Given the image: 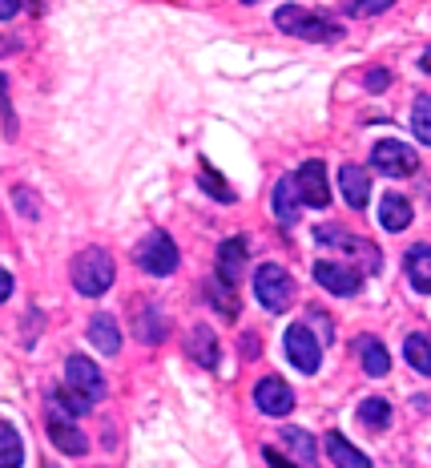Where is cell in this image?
<instances>
[{"label": "cell", "mask_w": 431, "mask_h": 468, "mask_svg": "<svg viewBox=\"0 0 431 468\" xmlns=\"http://www.w3.org/2000/svg\"><path fill=\"white\" fill-rule=\"evenodd\" d=\"M185 351H190L194 364L202 367H218V339H214L210 327H194L190 339H185Z\"/></svg>", "instance_id": "9a60e30c"}, {"label": "cell", "mask_w": 431, "mask_h": 468, "mask_svg": "<svg viewBox=\"0 0 431 468\" xmlns=\"http://www.w3.org/2000/svg\"><path fill=\"white\" fill-rule=\"evenodd\" d=\"M359 359H363L367 376H387V367H391V356L379 339H359Z\"/></svg>", "instance_id": "603a6c76"}, {"label": "cell", "mask_w": 431, "mask_h": 468, "mask_svg": "<svg viewBox=\"0 0 431 468\" xmlns=\"http://www.w3.org/2000/svg\"><path fill=\"white\" fill-rule=\"evenodd\" d=\"M198 182H202V190H205V194H214V198H218V202H234V190H230V186H226V182H222V178H218V174H214V170H210V165H202Z\"/></svg>", "instance_id": "83f0119b"}, {"label": "cell", "mask_w": 431, "mask_h": 468, "mask_svg": "<svg viewBox=\"0 0 431 468\" xmlns=\"http://www.w3.org/2000/svg\"><path fill=\"white\" fill-rule=\"evenodd\" d=\"M282 441L299 452V461H315V441H310L302 428H282Z\"/></svg>", "instance_id": "4316f807"}, {"label": "cell", "mask_w": 431, "mask_h": 468, "mask_svg": "<svg viewBox=\"0 0 431 468\" xmlns=\"http://www.w3.org/2000/svg\"><path fill=\"white\" fill-rule=\"evenodd\" d=\"M411 130H415V138L424 145H431V97H419L411 105Z\"/></svg>", "instance_id": "484cf974"}, {"label": "cell", "mask_w": 431, "mask_h": 468, "mask_svg": "<svg viewBox=\"0 0 431 468\" xmlns=\"http://www.w3.org/2000/svg\"><path fill=\"white\" fill-rule=\"evenodd\" d=\"M339 190H342V198H347V207L363 210L367 198H371V178H367L363 165H342L339 170Z\"/></svg>", "instance_id": "4fadbf2b"}, {"label": "cell", "mask_w": 431, "mask_h": 468, "mask_svg": "<svg viewBox=\"0 0 431 468\" xmlns=\"http://www.w3.org/2000/svg\"><path fill=\"white\" fill-rule=\"evenodd\" d=\"M247 5H254V0H247Z\"/></svg>", "instance_id": "f35d334b"}, {"label": "cell", "mask_w": 431, "mask_h": 468, "mask_svg": "<svg viewBox=\"0 0 431 468\" xmlns=\"http://www.w3.org/2000/svg\"><path fill=\"white\" fill-rule=\"evenodd\" d=\"M315 282L322 291H331V295H355L359 287H363V275H359L355 267H347V262H315Z\"/></svg>", "instance_id": "ba28073f"}, {"label": "cell", "mask_w": 431, "mask_h": 468, "mask_svg": "<svg viewBox=\"0 0 431 468\" xmlns=\"http://www.w3.org/2000/svg\"><path fill=\"white\" fill-rule=\"evenodd\" d=\"M262 456H267V464H270V468H295V464L287 461V456H279V452H274V448H262Z\"/></svg>", "instance_id": "1f68e13d"}, {"label": "cell", "mask_w": 431, "mask_h": 468, "mask_svg": "<svg viewBox=\"0 0 431 468\" xmlns=\"http://www.w3.org/2000/svg\"><path fill=\"white\" fill-rule=\"evenodd\" d=\"M210 303L214 307H222V315H238V303H234V295H230V287H226V282H222V287H214V299H210Z\"/></svg>", "instance_id": "f1b7e54d"}, {"label": "cell", "mask_w": 431, "mask_h": 468, "mask_svg": "<svg viewBox=\"0 0 431 468\" xmlns=\"http://www.w3.org/2000/svg\"><path fill=\"white\" fill-rule=\"evenodd\" d=\"M295 186H299V198L307 207L322 210L331 202V186H327V165L322 162H302L299 174H295Z\"/></svg>", "instance_id": "52a82bcc"}, {"label": "cell", "mask_w": 431, "mask_h": 468, "mask_svg": "<svg viewBox=\"0 0 431 468\" xmlns=\"http://www.w3.org/2000/svg\"><path fill=\"white\" fill-rule=\"evenodd\" d=\"M327 452H331V461H335L339 468H371L367 456L359 452V448L351 444L347 436H339V432H331V436H327Z\"/></svg>", "instance_id": "d6986e66"}, {"label": "cell", "mask_w": 431, "mask_h": 468, "mask_svg": "<svg viewBox=\"0 0 431 468\" xmlns=\"http://www.w3.org/2000/svg\"><path fill=\"white\" fill-rule=\"evenodd\" d=\"M25 464V441L13 424L0 420V468H21Z\"/></svg>", "instance_id": "44dd1931"}, {"label": "cell", "mask_w": 431, "mask_h": 468, "mask_svg": "<svg viewBox=\"0 0 431 468\" xmlns=\"http://www.w3.org/2000/svg\"><path fill=\"white\" fill-rule=\"evenodd\" d=\"M419 65H424V69L431 73V48H427V53H424V61H419Z\"/></svg>", "instance_id": "d590c367"}, {"label": "cell", "mask_w": 431, "mask_h": 468, "mask_svg": "<svg viewBox=\"0 0 431 468\" xmlns=\"http://www.w3.org/2000/svg\"><path fill=\"white\" fill-rule=\"evenodd\" d=\"M407 279L415 291L431 295V247H411L407 250Z\"/></svg>", "instance_id": "ac0fdd59"}, {"label": "cell", "mask_w": 431, "mask_h": 468, "mask_svg": "<svg viewBox=\"0 0 431 468\" xmlns=\"http://www.w3.org/2000/svg\"><path fill=\"white\" fill-rule=\"evenodd\" d=\"M137 267L150 271V275H158V279L173 275V271H178V247H173L170 234H162V230L145 234L142 247H137Z\"/></svg>", "instance_id": "277c9868"}, {"label": "cell", "mask_w": 431, "mask_h": 468, "mask_svg": "<svg viewBox=\"0 0 431 468\" xmlns=\"http://www.w3.org/2000/svg\"><path fill=\"white\" fill-rule=\"evenodd\" d=\"M274 25L290 37H302V41H339L342 37V25L331 21L327 13H315V8H299V5H287L274 13Z\"/></svg>", "instance_id": "6da1fadb"}, {"label": "cell", "mask_w": 431, "mask_h": 468, "mask_svg": "<svg viewBox=\"0 0 431 468\" xmlns=\"http://www.w3.org/2000/svg\"><path fill=\"white\" fill-rule=\"evenodd\" d=\"M73 287L81 291V295H105V291L113 287V259L105 255L101 247H89L81 250V255L73 259Z\"/></svg>", "instance_id": "7a4b0ae2"}, {"label": "cell", "mask_w": 431, "mask_h": 468, "mask_svg": "<svg viewBox=\"0 0 431 468\" xmlns=\"http://www.w3.org/2000/svg\"><path fill=\"white\" fill-rule=\"evenodd\" d=\"M89 404H93V399H89V396H81L77 388H61V392H53V408H61L65 416H81V412H89Z\"/></svg>", "instance_id": "d4e9b609"}, {"label": "cell", "mask_w": 431, "mask_h": 468, "mask_svg": "<svg viewBox=\"0 0 431 468\" xmlns=\"http://www.w3.org/2000/svg\"><path fill=\"white\" fill-rule=\"evenodd\" d=\"M379 222H384L387 230H407L411 227V202L404 194H387V198L379 202Z\"/></svg>", "instance_id": "e0dca14e"}, {"label": "cell", "mask_w": 431, "mask_h": 468, "mask_svg": "<svg viewBox=\"0 0 431 468\" xmlns=\"http://www.w3.org/2000/svg\"><path fill=\"white\" fill-rule=\"evenodd\" d=\"M0 93H5V77H0Z\"/></svg>", "instance_id": "8d00e7d4"}, {"label": "cell", "mask_w": 431, "mask_h": 468, "mask_svg": "<svg viewBox=\"0 0 431 468\" xmlns=\"http://www.w3.org/2000/svg\"><path fill=\"white\" fill-rule=\"evenodd\" d=\"M395 0H351V13L355 16H375V13H384V8H391Z\"/></svg>", "instance_id": "f546056e"}, {"label": "cell", "mask_w": 431, "mask_h": 468, "mask_svg": "<svg viewBox=\"0 0 431 468\" xmlns=\"http://www.w3.org/2000/svg\"><path fill=\"white\" fill-rule=\"evenodd\" d=\"M299 186H295V178H282L279 186H274V214H279L282 222H295L299 218Z\"/></svg>", "instance_id": "7402d4cb"}, {"label": "cell", "mask_w": 431, "mask_h": 468, "mask_svg": "<svg viewBox=\"0 0 431 468\" xmlns=\"http://www.w3.org/2000/svg\"><path fill=\"white\" fill-rule=\"evenodd\" d=\"M315 239L322 242V247H335V250H351V255H363L367 259V271H379V250L371 247V242L355 239V234L339 230V227H319Z\"/></svg>", "instance_id": "8fae6325"}, {"label": "cell", "mask_w": 431, "mask_h": 468, "mask_svg": "<svg viewBox=\"0 0 431 468\" xmlns=\"http://www.w3.org/2000/svg\"><path fill=\"white\" fill-rule=\"evenodd\" d=\"M359 420H363V428H371V432H379V428H387L391 424V404L387 399H363L359 404Z\"/></svg>", "instance_id": "cb8c5ba5"}, {"label": "cell", "mask_w": 431, "mask_h": 468, "mask_svg": "<svg viewBox=\"0 0 431 468\" xmlns=\"http://www.w3.org/2000/svg\"><path fill=\"white\" fill-rule=\"evenodd\" d=\"M287 356H290V364H295L302 376H315V372H319V364H322V347H319V339L310 335V327H307V324L287 327Z\"/></svg>", "instance_id": "8992f818"}, {"label": "cell", "mask_w": 431, "mask_h": 468, "mask_svg": "<svg viewBox=\"0 0 431 468\" xmlns=\"http://www.w3.org/2000/svg\"><path fill=\"white\" fill-rule=\"evenodd\" d=\"M45 468H57V464H45Z\"/></svg>", "instance_id": "74e56055"}, {"label": "cell", "mask_w": 431, "mask_h": 468, "mask_svg": "<svg viewBox=\"0 0 431 468\" xmlns=\"http://www.w3.org/2000/svg\"><path fill=\"white\" fill-rule=\"evenodd\" d=\"M89 339L97 351H105V356H117L121 351V331H117L113 315H93L89 319Z\"/></svg>", "instance_id": "2e32d148"}, {"label": "cell", "mask_w": 431, "mask_h": 468, "mask_svg": "<svg viewBox=\"0 0 431 468\" xmlns=\"http://www.w3.org/2000/svg\"><path fill=\"white\" fill-rule=\"evenodd\" d=\"M254 404H258V412H267V416H287L290 408H295V392H290L287 379L267 376V379H258V388H254Z\"/></svg>", "instance_id": "9c48e42d"}, {"label": "cell", "mask_w": 431, "mask_h": 468, "mask_svg": "<svg viewBox=\"0 0 431 468\" xmlns=\"http://www.w3.org/2000/svg\"><path fill=\"white\" fill-rule=\"evenodd\" d=\"M404 356L419 376H431V335L427 331H411L407 344H404Z\"/></svg>", "instance_id": "ffe728a7"}, {"label": "cell", "mask_w": 431, "mask_h": 468, "mask_svg": "<svg viewBox=\"0 0 431 468\" xmlns=\"http://www.w3.org/2000/svg\"><path fill=\"white\" fill-rule=\"evenodd\" d=\"M16 8H21V0H0V21H13Z\"/></svg>", "instance_id": "d6a6232c"}, {"label": "cell", "mask_w": 431, "mask_h": 468, "mask_svg": "<svg viewBox=\"0 0 431 468\" xmlns=\"http://www.w3.org/2000/svg\"><path fill=\"white\" fill-rule=\"evenodd\" d=\"M254 295H258L262 307L279 315V311H287L295 303V279H290L279 262H267V267L254 271Z\"/></svg>", "instance_id": "3957f363"}, {"label": "cell", "mask_w": 431, "mask_h": 468, "mask_svg": "<svg viewBox=\"0 0 431 468\" xmlns=\"http://www.w3.org/2000/svg\"><path fill=\"white\" fill-rule=\"evenodd\" d=\"M387 85H391V77H387V69H371V73H367V90H371V93L387 90Z\"/></svg>", "instance_id": "4dcf8cb0"}, {"label": "cell", "mask_w": 431, "mask_h": 468, "mask_svg": "<svg viewBox=\"0 0 431 468\" xmlns=\"http://www.w3.org/2000/svg\"><path fill=\"white\" fill-rule=\"evenodd\" d=\"M371 165H375L379 174H387V178H407V174L419 170V158L411 145L384 138V142H375V150H371Z\"/></svg>", "instance_id": "5b68a950"}, {"label": "cell", "mask_w": 431, "mask_h": 468, "mask_svg": "<svg viewBox=\"0 0 431 468\" xmlns=\"http://www.w3.org/2000/svg\"><path fill=\"white\" fill-rule=\"evenodd\" d=\"M48 441L61 448V452H68V456H85V452H89L85 432H81V428H73L68 420H61V416H48Z\"/></svg>", "instance_id": "5bb4252c"}, {"label": "cell", "mask_w": 431, "mask_h": 468, "mask_svg": "<svg viewBox=\"0 0 431 468\" xmlns=\"http://www.w3.org/2000/svg\"><path fill=\"white\" fill-rule=\"evenodd\" d=\"M8 295H13V275H8V271L0 267V303H5Z\"/></svg>", "instance_id": "836d02e7"}, {"label": "cell", "mask_w": 431, "mask_h": 468, "mask_svg": "<svg viewBox=\"0 0 431 468\" xmlns=\"http://www.w3.org/2000/svg\"><path fill=\"white\" fill-rule=\"evenodd\" d=\"M242 271H247V239H226L218 247V282L238 287Z\"/></svg>", "instance_id": "7c38bea8"}, {"label": "cell", "mask_w": 431, "mask_h": 468, "mask_svg": "<svg viewBox=\"0 0 431 468\" xmlns=\"http://www.w3.org/2000/svg\"><path fill=\"white\" fill-rule=\"evenodd\" d=\"M65 372H68V384H73L81 396H89V399H101V396H105V376H101V367L89 364L85 356H68Z\"/></svg>", "instance_id": "30bf717a"}, {"label": "cell", "mask_w": 431, "mask_h": 468, "mask_svg": "<svg viewBox=\"0 0 431 468\" xmlns=\"http://www.w3.org/2000/svg\"><path fill=\"white\" fill-rule=\"evenodd\" d=\"M45 5H48V0H33L28 8H33V13H45Z\"/></svg>", "instance_id": "e575fe53"}]
</instances>
